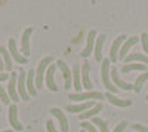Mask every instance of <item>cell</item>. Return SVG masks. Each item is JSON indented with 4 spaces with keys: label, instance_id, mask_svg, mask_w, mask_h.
Masks as SVG:
<instances>
[{
    "label": "cell",
    "instance_id": "7c38bea8",
    "mask_svg": "<svg viewBox=\"0 0 148 132\" xmlns=\"http://www.w3.org/2000/svg\"><path fill=\"white\" fill-rule=\"evenodd\" d=\"M56 65L61 68V71H62V76H64V82H65V88L70 89L71 88V83H73V71H70L68 65L64 63V61H59L56 63Z\"/></svg>",
    "mask_w": 148,
    "mask_h": 132
},
{
    "label": "cell",
    "instance_id": "2e32d148",
    "mask_svg": "<svg viewBox=\"0 0 148 132\" xmlns=\"http://www.w3.org/2000/svg\"><path fill=\"white\" fill-rule=\"evenodd\" d=\"M95 37H96V33H95V31L92 30V31H90V33L88 34V43H86V47H84V51H83V52L80 54V55H82L83 58H88V56H89V55L92 54V49L95 47V40H96Z\"/></svg>",
    "mask_w": 148,
    "mask_h": 132
},
{
    "label": "cell",
    "instance_id": "74e56055",
    "mask_svg": "<svg viewBox=\"0 0 148 132\" xmlns=\"http://www.w3.org/2000/svg\"><path fill=\"white\" fill-rule=\"evenodd\" d=\"M147 101H148V95H147Z\"/></svg>",
    "mask_w": 148,
    "mask_h": 132
},
{
    "label": "cell",
    "instance_id": "44dd1931",
    "mask_svg": "<svg viewBox=\"0 0 148 132\" xmlns=\"http://www.w3.org/2000/svg\"><path fill=\"white\" fill-rule=\"evenodd\" d=\"M101 110H102V104H101V102H96V104L92 107V109H89L88 111H83V113L80 114V119H82V120H86V119L93 117L95 114H98Z\"/></svg>",
    "mask_w": 148,
    "mask_h": 132
},
{
    "label": "cell",
    "instance_id": "9c48e42d",
    "mask_svg": "<svg viewBox=\"0 0 148 132\" xmlns=\"http://www.w3.org/2000/svg\"><path fill=\"white\" fill-rule=\"evenodd\" d=\"M51 113L59 120V125H61V131L62 132H68L70 131V126H68V120H67V116L64 114V111H61L56 107H52L51 109Z\"/></svg>",
    "mask_w": 148,
    "mask_h": 132
},
{
    "label": "cell",
    "instance_id": "d4e9b609",
    "mask_svg": "<svg viewBox=\"0 0 148 132\" xmlns=\"http://www.w3.org/2000/svg\"><path fill=\"white\" fill-rule=\"evenodd\" d=\"M147 80H148V71H145L144 74H141V76L136 79V82H135V85H133L135 92L139 94V92H141V89H142V86H144V83H145Z\"/></svg>",
    "mask_w": 148,
    "mask_h": 132
},
{
    "label": "cell",
    "instance_id": "30bf717a",
    "mask_svg": "<svg viewBox=\"0 0 148 132\" xmlns=\"http://www.w3.org/2000/svg\"><path fill=\"white\" fill-rule=\"evenodd\" d=\"M126 40V36H119V37L114 40V43H113V46H111V51H110V61L111 63H114L116 64V61L119 59V49H120V45Z\"/></svg>",
    "mask_w": 148,
    "mask_h": 132
},
{
    "label": "cell",
    "instance_id": "1f68e13d",
    "mask_svg": "<svg viewBox=\"0 0 148 132\" xmlns=\"http://www.w3.org/2000/svg\"><path fill=\"white\" fill-rule=\"evenodd\" d=\"M127 128V122H120L117 126H116V129H114V132H123Z\"/></svg>",
    "mask_w": 148,
    "mask_h": 132
},
{
    "label": "cell",
    "instance_id": "ba28073f",
    "mask_svg": "<svg viewBox=\"0 0 148 132\" xmlns=\"http://www.w3.org/2000/svg\"><path fill=\"white\" fill-rule=\"evenodd\" d=\"M33 34V27H28L25 31L22 33V39H21V47H22V54L24 58H27L31 52H30V37Z\"/></svg>",
    "mask_w": 148,
    "mask_h": 132
},
{
    "label": "cell",
    "instance_id": "8fae6325",
    "mask_svg": "<svg viewBox=\"0 0 148 132\" xmlns=\"http://www.w3.org/2000/svg\"><path fill=\"white\" fill-rule=\"evenodd\" d=\"M9 52L16 63H19V64H27L28 63V59L24 58V55H19V52L16 49V40L15 39H9Z\"/></svg>",
    "mask_w": 148,
    "mask_h": 132
},
{
    "label": "cell",
    "instance_id": "4dcf8cb0",
    "mask_svg": "<svg viewBox=\"0 0 148 132\" xmlns=\"http://www.w3.org/2000/svg\"><path fill=\"white\" fill-rule=\"evenodd\" d=\"M132 129L135 132H148V128L144 126V125H141V123H133L132 125Z\"/></svg>",
    "mask_w": 148,
    "mask_h": 132
},
{
    "label": "cell",
    "instance_id": "d590c367",
    "mask_svg": "<svg viewBox=\"0 0 148 132\" xmlns=\"http://www.w3.org/2000/svg\"><path fill=\"white\" fill-rule=\"evenodd\" d=\"M0 132H14V131H9V129H8V131H0Z\"/></svg>",
    "mask_w": 148,
    "mask_h": 132
},
{
    "label": "cell",
    "instance_id": "cb8c5ba5",
    "mask_svg": "<svg viewBox=\"0 0 148 132\" xmlns=\"http://www.w3.org/2000/svg\"><path fill=\"white\" fill-rule=\"evenodd\" d=\"M0 55L3 56V63H5V68L9 71L12 70V59H10V55L8 52V49L5 46H0Z\"/></svg>",
    "mask_w": 148,
    "mask_h": 132
},
{
    "label": "cell",
    "instance_id": "7402d4cb",
    "mask_svg": "<svg viewBox=\"0 0 148 132\" xmlns=\"http://www.w3.org/2000/svg\"><path fill=\"white\" fill-rule=\"evenodd\" d=\"M125 61H126V64H132V61H141V63H144L145 65H148V56L135 52V54H130V55L125 59Z\"/></svg>",
    "mask_w": 148,
    "mask_h": 132
},
{
    "label": "cell",
    "instance_id": "3957f363",
    "mask_svg": "<svg viewBox=\"0 0 148 132\" xmlns=\"http://www.w3.org/2000/svg\"><path fill=\"white\" fill-rule=\"evenodd\" d=\"M25 79H27V73L21 68V70H19V73H18L16 89H18V95H19V97H21L24 101L30 100V95H28V92H27V82H25Z\"/></svg>",
    "mask_w": 148,
    "mask_h": 132
},
{
    "label": "cell",
    "instance_id": "d6986e66",
    "mask_svg": "<svg viewBox=\"0 0 148 132\" xmlns=\"http://www.w3.org/2000/svg\"><path fill=\"white\" fill-rule=\"evenodd\" d=\"M107 100L113 104V105H117V107H129V105H132V100H120V98H117L114 94H111V92H107Z\"/></svg>",
    "mask_w": 148,
    "mask_h": 132
},
{
    "label": "cell",
    "instance_id": "83f0119b",
    "mask_svg": "<svg viewBox=\"0 0 148 132\" xmlns=\"http://www.w3.org/2000/svg\"><path fill=\"white\" fill-rule=\"evenodd\" d=\"M0 100L3 101V104H9V94L3 86H0Z\"/></svg>",
    "mask_w": 148,
    "mask_h": 132
},
{
    "label": "cell",
    "instance_id": "d6a6232c",
    "mask_svg": "<svg viewBox=\"0 0 148 132\" xmlns=\"http://www.w3.org/2000/svg\"><path fill=\"white\" fill-rule=\"evenodd\" d=\"M46 128H47V132H58L52 120H47V122H46Z\"/></svg>",
    "mask_w": 148,
    "mask_h": 132
},
{
    "label": "cell",
    "instance_id": "ffe728a7",
    "mask_svg": "<svg viewBox=\"0 0 148 132\" xmlns=\"http://www.w3.org/2000/svg\"><path fill=\"white\" fill-rule=\"evenodd\" d=\"M34 71L30 70L27 73V92L30 97H36L37 95V89H36V85H34Z\"/></svg>",
    "mask_w": 148,
    "mask_h": 132
},
{
    "label": "cell",
    "instance_id": "5bb4252c",
    "mask_svg": "<svg viewBox=\"0 0 148 132\" xmlns=\"http://www.w3.org/2000/svg\"><path fill=\"white\" fill-rule=\"evenodd\" d=\"M89 63L84 61L83 63V67H82V85L84 89H92V82H90V77H89Z\"/></svg>",
    "mask_w": 148,
    "mask_h": 132
},
{
    "label": "cell",
    "instance_id": "7a4b0ae2",
    "mask_svg": "<svg viewBox=\"0 0 148 132\" xmlns=\"http://www.w3.org/2000/svg\"><path fill=\"white\" fill-rule=\"evenodd\" d=\"M53 61L52 56H46L45 59H42L39 67H37V73H36V88H42L43 86V77H45V70L49 67V64H51Z\"/></svg>",
    "mask_w": 148,
    "mask_h": 132
},
{
    "label": "cell",
    "instance_id": "e0dca14e",
    "mask_svg": "<svg viewBox=\"0 0 148 132\" xmlns=\"http://www.w3.org/2000/svg\"><path fill=\"white\" fill-rule=\"evenodd\" d=\"M105 43V36L101 34L95 40V59L98 63H102V46Z\"/></svg>",
    "mask_w": 148,
    "mask_h": 132
},
{
    "label": "cell",
    "instance_id": "4316f807",
    "mask_svg": "<svg viewBox=\"0 0 148 132\" xmlns=\"http://www.w3.org/2000/svg\"><path fill=\"white\" fill-rule=\"evenodd\" d=\"M90 123H95V125H96L98 128L101 129V132H110V131H108V125H107V122H104L102 119H98V117H93Z\"/></svg>",
    "mask_w": 148,
    "mask_h": 132
},
{
    "label": "cell",
    "instance_id": "277c9868",
    "mask_svg": "<svg viewBox=\"0 0 148 132\" xmlns=\"http://www.w3.org/2000/svg\"><path fill=\"white\" fill-rule=\"evenodd\" d=\"M68 98L73 101H82V100H104V95L98 91H89V92H80V94H71Z\"/></svg>",
    "mask_w": 148,
    "mask_h": 132
},
{
    "label": "cell",
    "instance_id": "484cf974",
    "mask_svg": "<svg viewBox=\"0 0 148 132\" xmlns=\"http://www.w3.org/2000/svg\"><path fill=\"white\" fill-rule=\"evenodd\" d=\"M133 70H141V71H147V65L145 64H125L121 67L123 73H129Z\"/></svg>",
    "mask_w": 148,
    "mask_h": 132
},
{
    "label": "cell",
    "instance_id": "836d02e7",
    "mask_svg": "<svg viewBox=\"0 0 148 132\" xmlns=\"http://www.w3.org/2000/svg\"><path fill=\"white\" fill-rule=\"evenodd\" d=\"M9 79V76L6 74V73H0V82H3V80H8Z\"/></svg>",
    "mask_w": 148,
    "mask_h": 132
},
{
    "label": "cell",
    "instance_id": "52a82bcc",
    "mask_svg": "<svg viewBox=\"0 0 148 132\" xmlns=\"http://www.w3.org/2000/svg\"><path fill=\"white\" fill-rule=\"evenodd\" d=\"M16 83H18V73H12V74L9 76V86H8V91H9L10 100H14V101H19Z\"/></svg>",
    "mask_w": 148,
    "mask_h": 132
},
{
    "label": "cell",
    "instance_id": "f1b7e54d",
    "mask_svg": "<svg viewBox=\"0 0 148 132\" xmlns=\"http://www.w3.org/2000/svg\"><path fill=\"white\" fill-rule=\"evenodd\" d=\"M141 42H142V47H144V52L148 55V34L144 33L141 36Z\"/></svg>",
    "mask_w": 148,
    "mask_h": 132
},
{
    "label": "cell",
    "instance_id": "6da1fadb",
    "mask_svg": "<svg viewBox=\"0 0 148 132\" xmlns=\"http://www.w3.org/2000/svg\"><path fill=\"white\" fill-rule=\"evenodd\" d=\"M110 64L111 61L108 58H104V61H102V65H101V76H102V83H104V86L108 89V92H116L117 88L111 83V76H110Z\"/></svg>",
    "mask_w": 148,
    "mask_h": 132
},
{
    "label": "cell",
    "instance_id": "8992f818",
    "mask_svg": "<svg viewBox=\"0 0 148 132\" xmlns=\"http://www.w3.org/2000/svg\"><path fill=\"white\" fill-rule=\"evenodd\" d=\"M8 119H9V123L12 125V128H14L15 131H21L22 129V125L18 120V107H16V104H10L9 105Z\"/></svg>",
    "mask_w": 148,
    "mask_h": 132
},
{
    "label": "cell",
    "instance_id": "f546056e",
    "mask_svg": "<svg viewBox=\"0 0 148 132\" xmlns=\"http://www.w3.org/2000/svg\"><path fill=\"white\" fill-rule=\"evenodd\" d=\"M80 126H82V129H84L86 132H96V129H95V126H93L92 123L83 122V123H80Z\"/></svg>",
    "mask_w": 148,
    "mask_h": 132
},
{
    "label": "cell",
    "instance_id": "4fadbf2b",
    "mask_svg": "<svg viewBox=\"0 0 148 132\" xmlns=\"http://www.w3.org/2000/svg\"><path fill=\"white\" fill-rule=\"evenodd\" d=\"M55 71H56V65H49L47 67V71H46V85H47V88L51 89L52 92H56L58 91V86H56L55 79H53Z\"/></svg>",
    "mask_w": 148,
    "mask_h": 132
},
{
    "label": "cell",
    "instance_id": "ac0fdd59",
    "mask_svg": "<svg viewBox=\"0 0 148 132\" xmlns=\"http://www.w3.org/2000/svg\"><path fill=\"white\" fill-rule=\"evenodd\" d=\"M138 37L136 36H132L130 39H127L126 42H125V45H123V47L120 49V54H119V59H126V54H127V51L130 49V47L133 46V45H136L138 43Z\"/></svg>",
    "mask_w": 148,
    "mask_h": 132
},
{
    "label": "cell",
    "instance_id": "5b68a950",
    "mask_svg": "<svg viewBox=\"0 0 148 132\" xmlns=\"http://www.w3.org/2000/svg\"><path fill=\"white\" fill-rule=\"evenodd\" d=\"M110 76H111V79H113L116 88L125 89V91H130V89H133V85H130V83H126L125 80H121V77L119 76V71H117L116 67H113V68L110 70Z\"/></svg>",
    "mask_w": 148,
    "mask_h": 132
},
{
    "label": "cell",
    "instance_id": "e575fe53",
    "mask_svg": "<svg viewBox=\"0 0 148 132\" xmlns=\"http://www.w3.org/2000/svg\"><path fill=\"white\" fill-rule=\"evenodd\" d=\"M2 70H5V63H3L2 56H0V71H2Z\"/></svg>",
    "mask_w": 148,
    "mask_h": 132
},
{
    "label": "cell",
    "instance_id": "9a60e30c",
    "mask_svg": "<svg viewBox=\"0 0 148 132\" xmlns=\"http://www.w3.org/2000/svg\"><path fill=\"white\" fill-rule=\"evenodd\" d=\"M92 105H93V102L88 101V102H82V104H67L65 109H67L68 113H80V111L92 109Z\"/></svg>",
    "mask_w": 148,
    "mask_h": 132
},
{
    "label": "cell",
    "instance_id": "8d00e7d4",
    "mask_svg": "<svg viewBox=\"0 0 148 132\" xmlns=\"http://www.w3.org/2000/svg\"><path fill=\"white\" fill-rule=\"evenodd\" d=\"M80 132H86V131H84V129H82V131H80Z\"/></svg>",
    "mask_w": 148,
    "mask_h": 132
},
{
    "label": "cell",
    "instance_id": "603a6c76",
    "mask_svg": "<svg viewBox=\"0 0 148 132\" xmlns=\"http://www.w3.org/2000/svg\"><path fill=\"white\" fill-rule=\"evenodd\" d=\"M73 83H74V89L80 91L82 89V83H80V67L76 64L73 67Z\"/></svg>",
    "mask_w": 148,
    "mask_h": 132
}]
</instances>
